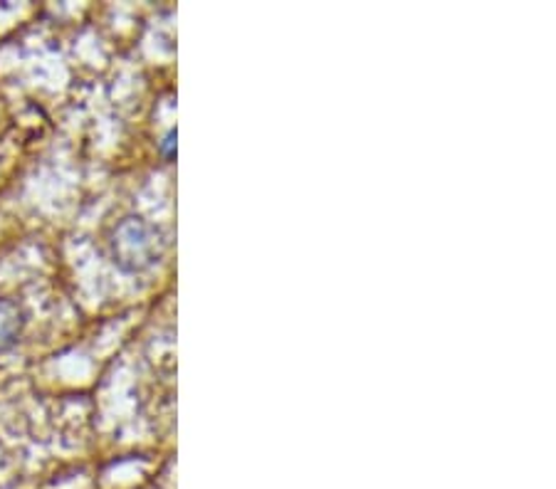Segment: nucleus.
<instances>
[{
	"label": "nucleus",
	"instance_id": "2",
	"mask_svg": "<svg viewBox=\"0 0 556 489\" xmlns=\"http://www.w3.org/2000/svg\"><path fill=\"white\" fill-rule=\"evenodd\" d=\"M25 326L23 309L13 299L0 297V351H8L21 339Z\"/></svg>",
	"mask_w": 556,
	"mask_h": 489
},
{
	"label": "nucleus",
	"instance_id": "1",
	"mask_svg": "<svg viewBox=\"0 0 556 489\" xmlns=\"http://www.w3.org/2000/svg\"><path fill=\"white\" fill-rule=\"evenodd\" d=\"M112 257L124 270H143L154 262V237L139 218H127L112 235Z\"/></svg>",
	"mask_w": 556,
	"mask_h": 489
}]
</instances>
